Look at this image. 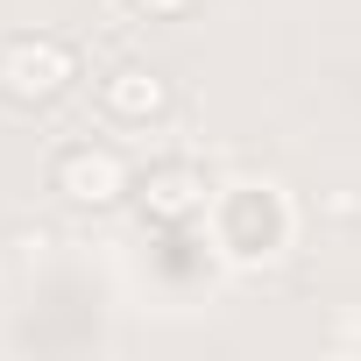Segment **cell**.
<instances>
[{
  "label": "cell",
  "mask_w": 361,
  "mask_h": 361,
  "mask_svg": "<svg viewBox=\"0 0 361 361\" xmlns=\"http://www.w3.org/2000/svg\"><path fill=\"white\" fill-rule=\"evenodd\" d=\"M213 206H220V248L234 262H269L290 248V206L276 185H227Z\"/></svg>",
  "instance_id": "obj_2"
},
{
  "label": "cell",
  "mask_w": 361,
  "mask_h": 361,
  "mask_svg": "<svg viewBox=\"0 0 361 361\" xmlns=\"http://www.w3.org/2000/svg\"><path fill=\"white\" fill-rule=\"evenodd\" d=\"M50 185L64 192V206L106 213V206H121V199L135 192V170H128V156L106 149V142H71V149L57 156V170H50Z\"/></svg>",
  "instance_id": "obj_3"
},
{
  "label": "cell",
  "mask_w": 361,
  "mask_h": 361,
  "mask_svg": "<svg viewBox=\"0 0 361 361\" xmlns=\"http://www.w3.org/2000/svg\"><path fill=\"white\" fill-rule=\"evenodd\" d=\"M78 85V50L50 29H22L0 43V99L15 106H50Z\"/></svg>",
  "instance_id": "obj_1"
},
{
  "label": "cell",
  "mask_w": 361,
  "mask_h": 361,
  "mask_svg": "<svg viewBox=\"0 0 361 361\" xmlns=\"http://www.w3.org/2000/svg\"><path fill=\"white\" fill-rule=\"evenodd\" d=\"M99 106H106L114 121L149 128V121H163V106H170V78L149 71V64H114V71L99 78Z\"/></svg>",
  "instance_id": "obj_5"
},
{
  "label": "cell",
  "mask_w": 361,
  "mask_h": 361,
  "mask_svg": "<svg viewBox=\"0 0 361 361\" xmlns=\"http://www.w3.org/2000/svg\"><path fill=\"white\" fill-rule=\"evenodd\" d=\"M135 15H149V22H177V15H192L199 0H128Z\"/></svg>",
  "instance_id": "obj_6"
},
{
  "label": "cell",
  "mask_w": 361,
  "mask_h": 361,
  "mask_svg": "<svg viewBox=\"0 0 361 361\" xmlns=\"http://www.w3.org/2000/svg\"><path fill=\"white\" fill-rule=\"evenodd\" d=\"M135 199H142V220L185 227V220H199V213L213 206V185H206L199 163H156L142 185H135Z\"/></svg>",
  "instance_id": "obj_4"
}]
</instances>
